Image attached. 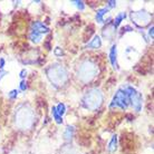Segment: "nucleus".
I'll return each mask as SVG.
<instances>
[{"label":"nucleus","mask_w":154,"mask_h":154,"mask_svg":"<svg viewBox=\"0 0 154 154\" xmlns=\"http://www.w3.org/2000/svg\"><path fill=\"white\" fill-rule=\"evenodd\" d=\"M107 150L109 153H115V151L117 150V135H113L109 143L107 145Z\"/></svg>","instance_id":"nucleus-11"},{"label":"nucleus","mask_w":154,"mask_h":154,"mask_svg":"<svg viewBox=\"0 0 154 154\" xmlns=\"http://www.w3.org/2000/svg\"><path fill=\"white\" fill-rule=\"evenodd\" d=\"M27 73H28V72L25 69V68H23V69H21V72H20V75H19L20 78H25V77L27 76Z\"/></svg>","instance_id":"nucleus-21"},{"label":"nucleus","mask_w":154,"mask_h":154,"mask_svg":"<svg viewBox=\"0 0 154 154\" xmlns=\"http://www.w3.org/2000/svg\"><path fill=\"white\" fill-rule=\"evenodd\" d=\"M131 19L132 21L139 26V27H144L147 23H150L151 15L145 10H141V11H134L131 14Z\"/></svg>","instance_id":"nucleus-6"},{"label":"nucleus","mask_w":154,"mask_h":154,"mask_svg":"<svg viewBox=\"0 0 154 154\" xmlns=\"http://www.w3.org/2000/svg\"><path fill=\"white\" fill-rule=\"evenodd\" d=\"M116 7V1H107V8H114Z\"/></svg>","instance_id":"nucleus-20"},{"label":"nucleus","mask_w":154,"mask_h":154,"mask_svg":"<svg viewBox=\"0 0 154 154\" xmlns=\"http://www.w3.org/2000/svg\"><path fill=\"white\" fill-rule=\"evenodd\" d=\"M125 18H126V12H124V11L119 12V15H116L115 19H114V23H113V27L116 29V28L121 25V23H122V21H124V19H125Z\"/></svg>","instance_id":"nucleus-12"},{"label":"nucleus","mask_w":154,"mask_h":154,"mask_svg":"<svg viewBox=\"0 0 154 154\" xmlns=\"http://www.w3.org/2000/svg\"><path fill=\"white\" fill-rule=\"evenodd\" d=\"M55 108H56V112L63 117V115H64L66 112V105L64 104V103H59L57 106H55Z\"/></svg>","instance_id":"nucleus-15"},{"label":"nucleus","mask_w":154,"mask_h":154,"mask_svg":"<svg viewBox=\"0 0 154 154\" xmlns=\"http://www.w3.org/2000/svg\"><path fill=\"white\" fill-rule=\"evenodd\" d=\"M49 32V28L42 21H34L30 28V34H29V39L30 42L38 44L42 40V37Z\"/></svg>","instance_id":"nucleus-3"},{"label":"nucleus","mask_w":154,"mask_h":154,"mask_svg":"<svg viewBox=\"0 0 154 154\" xmlns=\"http://www.w3.org/2000/svg\"><path fill=\"white\" fill-rule=\"evenodd\" d=\"M5 59L4 58H0V70H2L4 69V67H5Z\"/></svg>","instance_id":"nucleus-22"},{"label":"nucleus","mask_w":154,"mask_h":154,"mask_svg":"<svg viewBox=\"0 0 154 154\" xmlns=\"http://www.w3.org/2000/svg\"><path fill=\"white\" fill-rule=\"evenodd\" d=\"M74 126H67L66 127L65 132H64V139H65V141H67V142H69V141H72V139H73L74 136Z\"/></svg>","instance_id":"nucleus-13"},{"label":"nucleus","mask_w":154,"mask_h":154,"mask_svg":"<svg viewBox=\"0 0 154 154\" xmlns=\"http://www.w3.org/2000/svg\"><path fill=\"white\" fill-rule=\"evenodd\" d=\"M108 9L107 7H104V8H100L96 11V16H95V19L98 23H104V16L106 15L108 12Z\"/></svg>","instance_id":"nucleus-10"},{"label":"nucleus","mask_w":154,"mask_h":154,"mask_svg":"<svg viewBox=\"0 0 154 154\" xmlns=\"http://www.w3.org/2000/svg\"><path fill=\"white\" fill-rule=\"evenodd\" d=\"M18 94H19V91H17V89H12V91L9 92L8 97H9L10 100H16V98L18 97Z\"/></svg>","instance_id":"nucleus-17"},{"label":"nucleus","mask_w":154,"mask_h":154,"mask_svg":"<svg viewBox=\"0 0 154 154\" xmlns=\"http://www.w3.org/2000/svg\"><path fill=\"white\" fill-rule=\"evenodd\" d=\"M102 100H103V96H102V93L98 89H91L89 92L86 93L84 100V105L86 108L89 109H96L100 107V105L102 104Z\"/></svg>","instance_id":"nucleus-2"},{"label":"nucleus","mask_w":154,"mask_h":154,"mask_svg":"<svg viewBox=\"0 0 154 154\" xmlns=\"http://www.w3.org/2000/svg\"><path fill=\"white\" fill-rule=\"evenodd\" d=\"M47 75H48L50 82L54 83L55 85H62L67 79V72L60 65H55L49 67L47 70Z\"/></svg>","instance_id":"nucleus-1"},{"label":"nucleus","mask_w":154,"mask_h":154,"mask_svg":"<svg viewBox=\"0 0 154 154\" xmlns=\"http://www.w3.org/2000/svg\"><path fill=\"white\" fill-rule=\"evenodd\" d=\"M102 46V39L98 35H95L93 39L86 45V48H91V49H98Z\"/></svg>","instance_id":"nucleus-9"},{"label":"nucleus","mask_w":154,"mask_h":154,"mask_svg":"<svg viewBox=\"0 0 154 154\" xmlns=\"http://www.w3.org/2000/svg\"><path fill=\"white\" fill-rule=\"evenodd\" d=\"M130 106V100H128V96H127L126 91L123 88L117 89V92L115 93V95L113 97L112 102L109 104L111 108H121V109H126Z\"/></svg>","instance_id":"nucleus-5"},{"label":"nucleus","mask_w":154,"mask_h":154,"mask_svg":"<svg viewBox=\"0 0 154 154\" xmlns=\"http://www.w3.org/2000/svg\"><path fill=\"white\" fill-rule=\"evenodd\" d=\"M149 36H150L151 39H153V26L149 29Z\"/></svg>","instance_id":"nucleus-24"},{"label":"nucleus","mask_w":154,"mask_h":154,"mask_svg":"<svg viewBox=\"0 0 154 154\" xmlns=\"http://www.w3.org/2000/svg\"><path fill=\"white\" fill-rule=\"evenodd\" d=\"M87 74H89V78H93L95 76V66L91 63H84L81 67V78L83 81H88L87 79Z\"/></svg>","instance_id":"nucleus-7"},{"label":"nucleus","mask_w":154,"mask_h":154,"mask_svg":"<svg viewBox=\"0 0 154 154\" xmlns=\"http://www.w3.org/2000/svg\"><path fill=\"white\" fill-rule=\"evenodd\" d=\"M55 55H56V56H62L63 55V50H62V48H59V47H56V48H55Z\"/></svg>","instance_id":"nucleus-19"},{"label":"nucleus","mask_w":154,"mask_h":154,"mask_svg":"<svg viewBox=\"0 0 154 154\" xmlns=\"http://www.w3.org/2000/svg\"><path fill=\"white\" fill-rule=\"evenodd\" d=\"M124 89H125L127 93L128 100H130V105L134 108L135 112H140V111L142 109V106H143L142 94H141L139 91H136L133 86H130V85L125 86Z\"/></svg>","instance_id":"nucleus-4"},{"label":"nucleus","mask_w":154,"mask_h":154,"mask_svg":"<svg viewBox=\"0 0 154 154\" xmlns=\"http://www.w3.org/2000/svg\"><path fill=\"white\" fill-rule=\"evenodd\" d=\"M72 4L74 5V6H76L77 9H79L81 11H83L85 9V4L84 1H72Z\"/></svg>","instance_id":"nucleus-16"},{"label":"nucleus","mask_w":154,"mask_h":154,"mask_svg":"<svg viewBox=\"0 0 154 154\" xmlns=\"http://www.w3.org/2000/svg\"><path fill=\"white\" fill-rule=\"evenodd\" d=\"M109 60H111V64H112V67L115 70H119V63H117V47L116 45H113L109 49Z\"/></svg>","instance_id":"nucleus-8"},{"label":"nucleus","mask_w":154,"mask_h":154,"mask_svg":"<svg viewBox=\"0 0 154 154\" xmlns=\"http://www.w3.org/2000/svg\"><path fill=\"white\" fill-rule=\"evenodd\" d=\"M7 72H6V70H0V81H1V78H2V77H5L6 76V75H7Z\"/></svg>","instance_id":"nucleus-23"},{"label":"nucleus","mask_w":154,"mask_h":154,"mask_svg":"<svg viewBox=\"0 0 154 154\" xmlns=\"http://www.w3.org/2000/svg\"><path fill=\"white\" fill-rule=\"evenodd\" d=\"M19 87H20V91H26V89H27V85H26V82H25V81L20 82Z\"/></svg>","instance_id":"nucleus-18"},{"label":"nucleus","mask_w":154,"mask_h":154,"mask_svg":"<svg viewBox=\"0 0 154 154\" xmlns=\"http://www.w3.org/2000/svg\"><path fill=\"white\" fill-rule=\"evenodd\" d=\"M51 114H53V117H54L55 122L57 124H63V117L59 114H58L57 112H56V108H55V106H53L51 107Z\"/></svg>","instance_id":"nucleus-14"}]
</instances>
